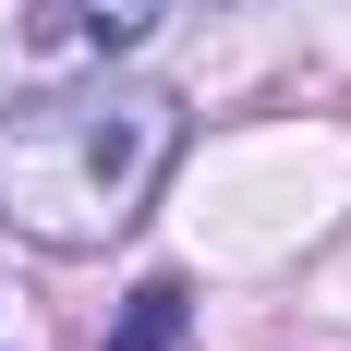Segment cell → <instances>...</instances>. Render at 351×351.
<instances>
[{"label": "cell", "mask_w": 351, "mask_h": 351, "mask_svg": "<svg viewBox=\"0 0 351 351\" xmlns=\"http://www.w3.org/2000/svg\"><path fill=\"white\" fill-rule=\"evenodd\" d=\"M182 158V97L170 85H73L0 121V218L49 254H109L145 218L158 170Z\"/></svg>", "instance_id": "cell-1"}, {"label": "cell", "mask_w": 351, "mask_h": 351, "mask_svg": "<svg viewBox=\"0 0 351 351\" xmlns=\"http://www.w3.org/2000/svg\"><path fill=\"white\" fill-rule=\"evenodd\" d=\"M158 12L170 0H25L0 25V49H12V73H109Z\"/></svg>", "instance_id": "cell-2"}, {"label": "cell", "mask_w": 351, "mask_h": 351, "mask_svg": "<svg viewBox=\"0 0 351 351\" xmlns=\"http://www.w3.org/2000/svg\"><path fill=\"white\" fill-rule=\"evenodd\" d=\"M182 339V279H145L134 291V315H121V339H109V351H170Z\"/></svg>", "instance_id": "cell-3"}, {"label": "cell", "mask_w": 351, "mask_h": 351, "mask_svg": "<svg viewBox=\"0 0 351 351\" xmlns=\"http://www.w3.org/2000/svg\"><path fill=\"white\" fill-rule=\"evenodd\" d=\"M206 12H254V0H206Z\"/></svg>", "instance_id": "cell-4"}]
</instances>
